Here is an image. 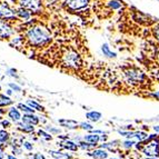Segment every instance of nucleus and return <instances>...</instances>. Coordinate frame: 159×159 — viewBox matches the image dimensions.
<instances>
[{
    "label": "nucleus",
    "mask_w": 159,
    "mask_h": 159,
    "mask_svg": "<svg viewBox=\"0 0 159 159\" xmlns=\"http://www.w3.org/2000/svg\"><path fill=\"white\" fill-rule=\"evenodd\" d=\"M7 93H8V95H11V93H12V90H10V89H8V90H7Z\"/></svg>",
    "instance_id": "nucleus-38"
},
{
    "label": "nucleus",
    "mask_w": 159,
    "mask_h": 159,
    "mask_svg": "<svg viewBox=\"0 0 159 159\" xmlns=\"http://www.w3.org/2000/svg\"><path fill=\"white\" fill-rule=\"evenodd\" d=\"M158 1H159V0H158Z\"/></svg>",
    "instance_id": "nucleus-42"
},
{
    "label": "nucleus",
    "mask_w": 159,
    "mask_h": 159,
    "mask_svg": "<svg viewBox=\"0 0 159 159\" xmlns=\"http://www.w3.org/2000/svg\"><path fill=\"white\" fill-rule=\"evenodd\" d=\"M18 130H21L24 133H34V125H29V124H26V122L22 121V124H18Z\"/></svg>",
    "instance_id": "nucleus-12"
},
{
    "label": "nucleus",
    "mask_w": 159,
    "mask_h": 159,
    "mask_svg": "<svg viewBox=\"0 0 159 159\" xmlns=\"http://www.w3.org/2000/svg\"><path fill=\"white\" fill-rule=\"evenodd\" d=\"M38 135H40V136H43V137H45V138H47V139H52V137H51V135H49V134H47V133H45L43 130H39L38 131Z\"/></svg>",
    "instance_id": "nucleus-26"
},
{
    "label": "nucleus",
    "mask_w": 159,
    "mask_h": 159,
    "mask_svg": "<svg viewBox=\"0 0 159 159\" xmlns=\"http://www.w3.org/2000/svg\"><path fill=\"white\" fill-rule=\"evenodd\" d=\"M101 51H102L103 56L108 57V58H116V52H112L110 49H109V46L108 43H103L102 46H101Z\"/></svg>",
    "instance_id": "nucleus-14"
},
{
    "label": "nucleus",
    "mask_w": 159,
    "mask_h": 159,
    "mask_svg": "<svg viewBox=\"0 0 159 159\" xmlns=\"http://www.w3.org/2000/svg\"><path fill=\"white\" fill-rule=\"evenodd\" d=\"M152 97H155V98L157 99V100H159V91H157V93H152Z\"/></svg>",
    "instance_id": "nucleus-33"
},
{
    "label": "nucleus",
    "mask_w": 159,
    "mask_h": 159,
    "mask_svg": "<svg viewBox=\"0 0 159 159\" xmlns=\"http://www.w3.org/2000/svg\"><path fill=\"white\" fill-rule=\"evenodd\" d=\"M147 140L148 143L143 148V152L148 157H159V141L156 139V135H151Z\"/></svg>",
    "instance_id": "nucleus-3"
},
{
    "label": "nucleus",
    "mask_w": 159,
    "mask_h": 159,
    "mask_svg": "<svg viewBox=\"0 0 159 159\" xmlns=\"http://www.w3.org/2000/svg\"><path fill=\"white\" fill-rule=\"evenodd\" d=\"M100 140L101 141H106L107 140V136H102V137H100Z\"/></svg>",
    "instance_id": "nucleus-36"
},
{
    "label": "nucleus",
    "mask_w": 159,
    "mask_h": 159,
    "mask_svg": "<svg viewBox=\"0 0 159 159\" xmlns=\"http://www.w3.org/2000/svg\"><path fill=\"white\" fill-rule=\"evenodd\" d=\"M155 36H156V38L159 40V27L156 29V31H155Z\"/></svg>",
    "instance_id": "nucleus-34"
},
{
    "label": "nucleus",
    "mask_w": 159,
    "mask_h": 159,
    "mask_svg": "<svg viewBox=\"0 0 159 159\" xmlns=\"http://www.w3.org/2000/svg\"><path fill=\"white\" fill-rule=\"evenodd\" d=\"M9 140V134L6 130H0V146Z\"/></svg>",
    "instance_id": "nucleus-21"
},
{
    "label": "nucleus",
    "mask_w": 159,
    "mask_h": 159,
    "mask_svg": "<svg viewBox=\"0 0 159 159\" xmlns=\"http://www.w3.org/2000/svg\"><path fill=\"white\" fill-rule=\"evenodd\" d=\"M8 117L15 122H18L19 120L21 119V115H20V112H19L18 109L15 108V107H13V108H11L10 110L8 111Z\"/></svg>",
    "instance_id": "nucleus-11"
},
{
    "label": "nucleus",
    "mask_w": 159,
    "mask_h": 159,
    "mask_svg": "<svg viewBox=\"0 0 159 159\" xmlns=\"http://www.w3.org/2000/svg\"><path fill=\"white\" fill-rule=\"evenodd\" d=\"M0 18L5 19V20H13L15 19V12L5 2H0Z\"/></svg>",
    "instance_id": "nucleus-5"
},
{
    "label": "nucleus",
    "mask_w": 159,
    "mask_h": 159,
    "mask_svg": "<svg viewBox=\"0 0 159 159\" xmlns=\"http://www.w3.org/2000/svg\"><path fill=\"white\" fill-rule=\"evenodd\" d=\"M27 103H28L32 109H34V110H38V111H45V108H43V106H40L39 103L36 102L34 100H28Z\"/></svg>",
    "instance_id": "nucleus-20"
},
{
    "label": "nucleus",
    "mask_w": 159,
    "mask_h": 159,
    "mask_svg": "<svg viewBox=\"0 0 159 159\" xmlns=\"http://www.w3.org/2000/svg\"><path fill=\"white\" fill-rule=\"evenodd\" d=\"M22 121L29 125H38L39 124V118L37 116H34V114H25L24 117L21 118Z\"/></svg>",
    "instance_id": "nucleus-8"
},
{
    "label": "nucleus",
    "mask_w": 159,
    "mask_h": 159,
    "mask_svg": "<svg viewBox=\"0 0 159 159\" xmlns=\"http://www.w3.org/2000/svg\"><path fill=\"white\" fill-rule=\"evenodd\" d=\"M124 145V147L125 148H131L133 147V145H135V141H130V140H127V141H125V143H122Z\"/></svg>",
    "instance_id": "nucleus-27"
},
{
    "label": "nucleus",
    "mask_w": 159,
    "mask_h": 159,
    "mask_svg": "<svg viewBox=\"0 0 159 159\" xmlns=\"http://www.w3.org/2000/svg\"><path fill=\"white\" fill-rule=\"evenodd\" d=\"M91 157H93L95 159H107L108 158V152L106 150H102V149H96L93 152H90Z\"/></svg>",
    "instance_id": "nucleus-10"
},
{
    "label": "nucleus",
    "mask_w": 159,
    "mask_h": 159,
    "mask_svg": "<svg viewBox=\"0 0 159 159\" xmlns=\"http://www.w3.org/2000/svg\"><path fill=\"white\" fill-rule=\"evenodd\" d=\"M146 159H156L155 157H148V158H146Z\"/></svg>",
    "instance_id": "nucleus-39"
},
{
    "label": "nucleus",
    "mask_w": 159,
    "mask_h": 159,
    "mask_svg": "<svg viewBox=\"0 0 159 159\" xmlns=\"http://www.w3.org/2000/svg\"><path fill=\"white\" fill-rule=\"evenodd\" d=\"M0 90H1V87H0Z\"/></svg>",
    "instance_id": "nucleus-41"
},
{
    "label": "nucleus",
    "mask_w": 159,
    "mask_h": 159,
    "mask_svg": "<svg viewBox=\"0 0 159 159\" xmlns=\"http://www.w3.org/2000/svg\"><path fill=\"white\" fill-rule=\"evenodd\" d=\"M18 108L21 109V110L25 112V114H34V109H32L31 107L26 106V105H24V103H19V105H18Z\"/></svg>",
    "instance_id": "nucleus-22"
},
{
    "label": "nucleus",
    "mask_w": 159,
    "mask_h": 159,
    "mask_svg": "<svg viewBox=\"0 0 159 159\" xmlns=\"http://www.w3.org/2000/svg\"><path fill=\"white\" fill-rule=\"evenodd\" d=\"M62 65L70 69H77L81 66V59L76 51L67 50L62 55Z\"/></svg>",
    "instance_id": "nucleus-2"
},
{
    "label": "nucleus",
    "mask_w": 159,
    "mask_h": 159,
    "mask_svg": "<svg viewBox=\"0 0 159 159\" xmlns=\"http://www.w3.org/2000/svg\"><path fill=\"white\" fill-rule=\"evenodd\" d=\"M48 130H50L51 133H55V134H59V133H60V130H59V129H55V128H51V127L48 128Z\"/></svg>",
    "instance_id": "nucleus-32"
},
{
    "label": "nucleus",
    "mask_w": 159,
    "mask_h": 159,
    "mask_svg": "<svg viewBox=\"0 0 159 159\" xmlns=\"http://www.w3.org/2000/svg\"><path fill=\"white\" fill-rule=\"evenodd\" d=\"M9 87L12 88L13 90H16V91H21V88L19 87V86L15 85V84H12V82H10V84H9Z\"/></svg>",
    "instance_id": "nucleus-28"
},
{
    "label": "nucleus",
    "mask_w": 159,
    "mask_h": 159,
    "mask_svg": "<svg viewBox=\"0 0 159 159\" xmlns=\"http://www.w3.org/2000/svg\"><path fill=\"white\" fill-rule=\"evenodd\" d=\"M89 0H66V5L70 10H79L88 6Z\"/></svg>",
    "instance_id": "nucleus-6"
},
{
    "label": "nucleus",
    "mask_w": 159,
    "mask_h": 159,
    "mask_svg": "<svg viewBox=\"0 0 159 159\" xmlns=\"http://www.w3.org/2000/svg\"><path fill=\"white\" fill-rule=\"evenodd\" d=\"M7 159H17L16 157H13V156H11V155H9L8 157H7Z\"/></svg>",
    "instance_id": "nucleus-37"
},
{
    "label": "nucleus",
    "mask_w": 159,
    "mask_h": 159,
    "mask_svg": "<svg viewBox=\"0 0 159 159\" xmlns=\"http://www.w3.org/2000/svg\"><path fill=\"white\" fill-rule=\"evenodd\" d=\"M84 140L87 141V143H97L100 141V136H98V134H93V135H87L84 137Z\"/></svg>",
    "instance_id": "nucleus-15"
},
{
    "label": "nucleus",
    "mask_w": 159,
    "mask_h": 159,
    "mask_svg": "<svg viewBox=\"0 0 159 159\" xmlns=\"http://www.w3.org/2000/svg\"><path fill=\"white\" fill-rule=\"evenodd\" d=\"M126 78H127L128 82L131 85H136V84H140L143 79H145V75L139 70V69H129L125 72Z\"/></svg>",
    "instance_id": "nucleus-4"
},
{
    "label": "nucleus",
    "mask_w": 159,
    "mask_h": 159,
    "mask_svg": "<svg viewBox=\"0 0 159 159\" xmlns=\"http://www.w3.org/2000/svg\"><path fill=\"white\" fill-rule=\"evenodd\" d=\"M154 129H155V131H156L157 134H159V126H155Z\"/></svg>",
    "instance_id": "nucleus-35"
},
{
    "label": "nucleus",
    "mask_w": 159,
    "mask_h": 159,
    "mask_svg": "<svg viewBox=\"0 0 159 159\" xmlns=\"http://www.w3.org/2000/svg\"><path fill=\"white\" fill-rule=\"evenodd\" d=\"M86 118L88 120H90V121H93V122H97L100 120L101 118V114L98 111H89L86 114Z\"/></svg>",
    "instance_id": "nucleus-13"
},
{
    "label": "nucleus",
    "mask_w": 159,
    "mask_h": 159,
    "mask_svg": "<svg viewBox=\"0 0 159 159\" xmlns=\"http://www.w3.org/2000/svg\"><path fill=\"white\" fill-rule=\"evenodd\" d=\"M26 37L30 45L36 46V47H41V46L47 45L51 40L50 32L39 26H34L29 28L26 32Z\"/></svg>",
    "instance_id": "nucleus-1"
},
{
    "label": "nucleus",
    "mask_w": 159,
    "mask_h": 159,
    "mask_svg": "<svg viewBox=\"0 0 159 159\" xmlns=\"http://www.w3.org/2000/svg\"><path fill=\"white\" fill-rule=\"evenodd\" d=\"M60 145H61V147H62V148L68 149V150L76 151L78 149V145H76L75 143H72V141H69V140L64 141V143H61Z\"/></svg>",
    "instance_id": "nucleus-16"
},
{
    "label": "nucleus",
    "mask_w": 159,
    "mask_h": 159,
    "mask_svg": "<svg viewBox=\"0 0 159 159\" xmlns=\"http://www.w3.org/2000/svg\"><path fill=\"white\" fill-rule=\"evenodd\" d=\"M1 125H2L3 128H9L10 127V122H9L8 120H2V121H1Z\"/></svg>",
    "instance_id": "nucleus-30"
},
{
    "label": "nucleus",
    "mask_w": 159,
    "mask_h": 159,
    "mask_svg": "<svg viewBox=\"0 0 159 159\" xmlns=\"http://www.w3.org/2000/svg\"><path fill=\"white\" fill-rule=\"evenodd\" d=\"M11 34V30L9 28V26L6 24L5 21L0 20V37L2 38H8Z\"/></svg>",
    "instance_id": "nucleus-9"
},
{
    "label": "nucleus",
    "mask_w": 159,
    "mask_h": 159,
    "mask_svg": "<svg viewBox=\"0 0 159 159\" xmlns=\"http://www.w3.org/2000/svg\"><path fill=\"white\" fill-rule=\"evenodd\" d=\"M24 147L26 149H28V150H32V148H34V146H32L30 143H28V141H25V143H24Z\"/></svg>",
    "instance_id": "nucleus-29"
},
{
    "label": "nucleus",
    "mask_w": 159,
    "mask_h": 159,
    "mask_svg": "<svg viewBox=\"0 0 159 159\" xmlns=\"http://www.w3.org/2000/svg\"><path fill=\"white\" fill-rule=\"evenodd\" d=\"M20 5L26 9L29 10H38L40 8V3L38 0H19Z\"/></svg>",
    "instance_id": "nucleus-7"
},
{
    "label": "nucleus",
    "mask_w": 159,
    "mask_h": 159,
    "mask_svg": "<svg viewBox=\"0 0 159 159\" xmlns=\"http://www.w3.org/2000/svg\"><path fill=\"white\" fill-rule=\"evenodd\" d=\"M32 159H46L45 156L41 154H34V156H32Z\"/></svg>",
    "instance_id": "nucleus-31"
},
{
    "label": "nucleus",
    "mask_w": 159,
    "mask_h": 159,
    "mask_svg": "<svg viewBox=\"0 0 159 159\" xmlns=\"http://www.w3.org/2000/svg\"><path fill=\"white\" fill-rule=\"evenodd\" d=\"M108 6L109 8L112 9V10H117V9H120L122 7L119 0H110V1H108Z\"/></svg>",
    "instance_id": "nucleus-19"
},
{
    "label": "nucleus",
    "mask_w": 159,
    "mask_h": 159,
    "mask_svg": "<svg viewBox=\"0 0 159 159\" xmlns=\"http://www.w3.org/2000/svg\"><path fill=\"white\" fill-rule=\"evenodd\" d=\"M49 154L51 155L52 157H55V158L57 159H61V158H69L70 156H68V155H64V154H61V152H57V151H49Z\"/></svg>",
    "instance_id": "nucleus-24"
},
{
    "label": "nucleus",
    "mask_w": 159,
    "mask_h": 159,
    "mask_svg": "<svg viewBox=\"0 0 159 159\" xmlns=\"http://www.w3.org/2000/svg\"><path fill=\"white\" fill-rule=\"evenodd\" d=\"M112 159H118V158H112Z\"/></svg>",
    "instance_id": "nucleus-40"
},
{
    "label": "nucleus",
    "mask_w": 159,
    "mask_h": 159,
    "mask_svg": "<svg viewBox=\"0 0 159 159\" xmlns=\"http://www.w3.org/2000/svg\"><path fill=\"white\" fill-rule=\"evenodd\" d=\"M17 15H18V16H20L21 18H24V19H28L30 17L29 11H27L26 8H25V9H19V10H17Z\"/></svg>",
    "instance_id": "nucleus-23"
},
{
    "label": "nucleus",
    "mask_w": 159,
    "mask_h": 159,
    "mask_svg": "<svg viewBox=\"0 0 159 159\" xmlns=\"http://www.w3.org/2000/svg\"><path fill=\"white\" fill-rule=\"evenodd\" d=\"M59 124L61 126H64V127H68L70 129H74V128H77V121H75V120H65V119H61L59 120Z\"/></svg>",
    "instance_id": "nucleus-17"
},
{
    "label": "nucleus",
    "mask_w": 159,
    "mask_h": 159,
    "mask_svg": "<svg viewBox=\"0 0 159 159\" xmlns=\"http://www.w3.org/2000/svg\"><path fill=\"white\" fill-rule=\"evenodd\" d=\"M13 101L9 97H6L5 95H0V107H6L11 105Z\"/></svg>",
    "instance_id": "nucleus-18"
},
{
    "label": "nucleus",
    "mask_w": 159,
    "mask_h": 159,
    "mask_svg": "<svg viewBox=\"0 0 159 159\" xmlns=\"http://www.w3.org/2000/svg\"><path fill=\"white\" fill-rule=\"evenodd\" d=\"M80 128L84 130H88V131H91V130H93V126L89 125V124H86V122H81V124H80Z\"/></svg>",
    "instance_id": "nucleus-25"
}]
</instances>
